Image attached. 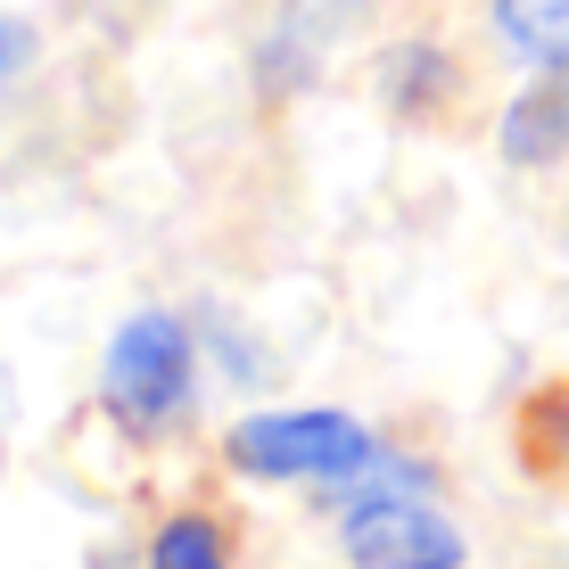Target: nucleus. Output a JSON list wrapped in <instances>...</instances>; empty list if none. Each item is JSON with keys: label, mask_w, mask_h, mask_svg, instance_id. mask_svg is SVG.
I'll return each mask as SVG.
<instances>
[{"label": "nucleus", "mask_w": 569, "mask_h": 569, "mask_svg": "<svg viewBox=\"0 0 569 569\" xmlns=\"http://www.w3.org/2000/svg\"><path fill=\"white\" fill-rule=\"evenodd\" d=\"M380 455V438L339 413V405H298V413H240L223 429V462L240 470V479H264V487H339L347 470H363Z\"/></svg>", "instance_id": "nucleus-2"}, {"label": "nucleus", "mask_w": 569, "mask_h": 569, "mask_svg": "<svg viewBox=\"0 0 569 569\" xmlns=\"http://www.w3.org/2000/svg\"><path fill=\"white\" fill-rule=\"evenodd\" d=\"M496 149H503V166H520V173H545V166L569 157V58L537 67V83L512 91V108L496 116Z\"/></svg>", "instance_id": "nucleus-4"}, {"label": "nucleus", "mask_w": 569, "mask_h": 569, "mask_svg": "<svg viewBox=\"0 0 569 569\" xmlns=\"http://www.w3.org/2000/svg\"><path fill=\"white\" fill-rule=\"evenodd\" d=\"M149 569H231V537L207 512H173L149 537Z\"/></svg>", "instance_id": "nucleus-8"}, {"label": "nucleus", "mask_w": 569, "mask_h": 569, "mask_svg": "<svg viewBox=\"0 0 569 569\" xmlns=\"http://www.w3.org/2000/svg\"><path fill=\"white\" fill-rule=\"evenodd\" d=\"M380 100L397 108V116H429V108H446V100H455V58L429 50V42H397V50H380Z\"/></svg>", "instance_id": "nucleus-5"}, {"label": "nucleus", "mask_w": 569, "mask_h": 569, "mask_svg": "<svg viewBox=\"0 0 569 569\" xmlns=\"http://www.w3.org/2000/svg\"><path fill=\"white\" fill-rule=\"evenodd\" d=\"M520 455H528V470H545V479H569V380L537 388V397L520 405Z\"/></svg>", "instance_id": "nucleus-7"}, {"label": "nucleus", "mask_w": 569, "mask_h": 569, "mask_svg": "<svg viewBox=\"0 0 569 569\" xmlns=\"http://www.w3.org/2000/svg\"><path fill=\"white\" fill-rule=\"evenodd\" d=\"M470 537L429 496H380L347 512V569H462Z\"/></svg>", "instance_id": "nucleus-3"}, {"label": "nucleus", "mask_w": 569, "mask_h": 569, "mask_svg": "<svg viewBox=\"0 0 569 569\" xmlns=\"http://www.w3.org/2000/svg\"><path fill=\"white\" fill-rule=\"evenodd\" d=\"M100 405L108 421L124 429V438H173V429L190 421V405H199V339H190L182 313L166 306H141L116 322L108 356H100Z\"/></svg>", "instance_id": "nucleus-1"}, {"label": "nucleus", "mask_w": 569, "mask_h": 569, "mask_svg": "<svg viewBox=\"0 0 569 569\" xmlns=\"http://www.w3.org/2000/svg\"><path fill=\"white\" fill-rule=\"evenodd\" d=\"M33 58H42V33H33L26 17H9V9H0V83H17V74H26Z\"/></svg>", "instance_id": "nucleus-9"}, {"label": "nucleus", "mask_w": 569, "mask_h": 569, "mask_svg": "<svg viewBox=\"0 0 569 569\" xmlns=\"http://www.w3.org/2000/svg\"><path fill=\"white\" fill-rule=\"evenodd\" d=\"M496 42L520 67H553L569 58V0H496Z\"/></svg>", "instance_id": "nucleus-6"}]
</instances>
